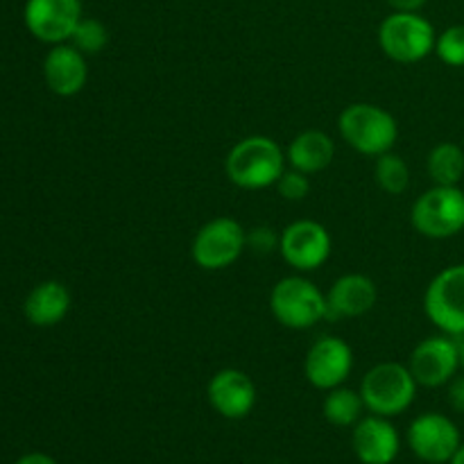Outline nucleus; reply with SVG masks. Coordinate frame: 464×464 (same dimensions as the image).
<instances>
[{
    "label": "nucleus",
    "instance_id": "19",
    "mask_svg": "<svg viewBox=\"0 0 464 464\" xmlns=\"http://www.w3.org/2000/svg\"><path fill=\"white\" fill-rule=\"evenodd\" d=\"M25 317L34 326H57L71 311V293L62 281H44L25 299Z\"/></svg>",
    "mask_w": 464,
    "mask_h": 464
},
{
    "label": "nucleus",
    "instance_id": "22",
    "mask_svg": "<svg viewBox=\"0 0 464 464\" xmlns=\"http://www.w3.org/2000/svg\"><path fill=\"white\" fill-rule=\"evenodd\" d=\"M374 181L379 188L388 195H403L411 186V168L406 159L394 154L392 150L381 157H376L374 163Z\"/></svg>",
    "mask_w": 464,
    "mask_h": 464
},
{
    "label": "nucleus",
    "instance_id": "23",
    "mask_svg": "<svg viewBox=\"0 0 464 464\" xmlns=\"http://www.w3.org/2000/svg\"><path fill=\"white\" fill-rule=\"evenodd\" d=\"M71 44L75 45L80 53H84L86 57L91 54H100L109 44V30L102 21L98 18H82L77 23L75 32L71 36Z\"/></svg>",
    "mask_w": 464,
    "mask_h": 464
},
{
    "label": "nucleus",
    "instance_id": "30",
    "mask_svg": "<svg viewBox=\"0 0 464 464\" xmlns=\"http://www.w3.org/2000/svg\"><path fill=\"white\" fill-rule=\"evenodd\" d=\"M449 464H464V442L460 444V449L456 451V456L451 458V462Z\"/></svg>",
    "mask_w": 464,
    "mask_h": 464
},
{
    "label": "nucleus",
    "instance_id": "11",
    "mask_svg": "<svg viewBox=\"0 0 464 464\" xmlns=\"http://www.w3.org/2000/svg\"><path fill=\"white\" fill-rule=\"evenodd\" d=\"M334 249L329 229L317 220H295L281 231L279 254L293 270L315 272Z\"/></svg>",
    "mask_w": 464,
    "mask_h": 464
},
{
    "label": "nucleus",
    "instance_id": "31",
    "mask_svg": "<svg viewBox=\"0 0 464 464\" xmlns=\"http://www.w3.org/2000/svg\"><path fill=\"white\" fill-rule=\"evenodd\" d=\"M458 343H460V365H462V370H464V335H460V338H458Z\"/></svg>",
    "mask_w": 464,
    "mask_h": 464
},
{
    "label": "nucleus",
    "instance_id": "5",
    "mask_svg": "<svg viewBox=\"0 0 464 464\" xmlns=\"http://www.w3.org/2000/svg\"><path fill=\"white\" fill-rule=\"evenodd\" d=\"M433 23L420 12H392L379 27V45L397 63H417L435 53Z\"/></svg>",
    "mask_w": 464,
    "mask_h": 464
},
{
    "label": "nucleus",
    "instance_id": "28",
    "mask_svg": "<svg viewBox=\"0 0 464 464\" xmlns=\"http://www.w3.org/2000/svg\"><path fill=\"white\" fill-rule=\"evenodd\" d=\"M429 0H388L394 12H420Z\"/></svg>",
    "mask_w": 464,
    "mask_h": 464
},
{
    "label": "nucleus",
    "instance_id": "25",
    "mask_svg": "<svg viewBox=\"0 0 464 464\" xmlns=\"http://www.w3.org/2000/svg\"><path fill=\"white\" fill-rule=\"evenodd\" d=\"M276 190L288 202H302L311 193V181H308V175H304V172L295 170V168H285V172L276 181Z\"/></svg>",
    "mask_w": 464,
    "mask_h": 464
},
{
    "label": "nucleus",
    "instance_id": "12",
    "mask_svg": "<svg viewBox=\"0 0 464 464\" xmlns=\"http://www.w3.org/2000/svg\"><path fill=\"white\" fill-rule=\"evenodd\" d=\"M353 352L347 340L338 335H322L308 347L304 376L315 390L340 388L352 376Z\"/></svg>",
    "mask_w": 464,
    "mask_h": 464
},
{
    "label": "nucleus",
    "instance_id": "27",
    "mask_svg": "<svg viewBox=\"0 0 464 464\" xmlns=\"http://www.w3.org/2000/svg\"><path fill=\"white\" fill-rule=\"evenodd\" d=\"M447 399L453 411L464 415V374L453 376L451 383L447 385Z\"/></svg>",
    "mask_w": 464,
    "mask_h": 464
},
{
    "label": "nucleus",
    "instance_id": "26",
    "mask_svg": "<svg viewBox=\"0 0 464 464\" xmlns=\"http://www.w3.org/2000/svg\"><path fill=\"white\" fill-rule=\"evenodd\" d=\"M279 238L281 234H275L270 227H256V229L247 231V247H252L258 254L279 252Z\"/></svg>",
    "mask_w": 464,
    "mask_h": 464
},
{
    "label": "nucleus",
    "instance_id": "29",
    "mask_svg": "<svg viewBox=\"0 0 464 464\" xmlns=\"http://www.w3.org/2000/svg\"><path fill=\"white\" fill-rule=\"evenodd\" d=\"M16 464H57V462H54L50 456H45V453H27V456H23Z\"/></svg>",
    "mask_w": 464,
    "mask_h": 464
},
{
    "label": "nucleus",
    "instance_id": "6",
    "mask_svg": "<svg viewBox=\"0 0 464 464\" xmlns=\"http://www.w3.org/2000/svg\"><path fill=\"white\" fill-rule=\"evenodd\" d=\"M411 222L417 234L447 240L464 231V190L460 186H435L415 199Z\"/></svg>",
    "mask_w": 464,
    "mask_h": 464
},
{
    "label": "nucleus",
    "instance_id": "16",
    "mask_svg": "<svg viewBox=\"0 0 464 464\" xmlns=\"http://www.w3.org/2000/svg\"><path fill=\"white\" fill-rule=\"evenodd\" d=\"M44 77L48 89L59 98H72L82 93L89 82L86 54L72 44H57L44 59Z\"/></svg>",
    "mask_w": 464,
    "mask_h": 464
},
{
    "label": "nucleus",
    "instance_id": "21",
    "mask_svg": "<svg viewBox=\"0 0 464 464\" xmlns=\"http://www.w3.org/2000/svg\"><path fill=\"white\" fill-rule=\"evenodd\" d=\"M362 411H365V403H362L361 392L344 388V385L329 390L324 403H322L324 420L338 429H349V426L353 429L362 420Z\"/></svg>",
    "mask_w": 464,
    "mask_h": 464
},
{
    "label": "nucleus",
    "instance_id": "7",
    "mask_svg": "<svg viewBox=\"0 0 464 464\" xmlns=\"http://www.w3.org/2000/svg\"><path fill=\"white\" fill-rule=\"evenodd\" d=\"M247 249V231L234 218H213L199 227L190 245L195 266L207 272H220L234 266Z\"/></svg>",
    "mask_w": 464,
    "mask_h": 464
},
{
    "label": "nucleus",
    "instance_id": "9",
    "mask_svg": "<svg viewBox=\"0 0 464 464\" xmlns=\"http://www.w3.org/2000/svg\"><path fill=\"white\" fill-rule=\"evenodd\" d=\"M460 367V343L447 334L424 338L408 358V370L421 388H444Z\"/></svg>",
    "mask_w": 464,
    "mask_h": 464
},
{
    "label": "nucleus",
    "instance_id": "4",
    "mask_svg": "<svg viewBox=\"0 0 464 464\" xmlns=\"http://www.w3.org/2000/svg\"><path fill=\"white\" fill-rule=\"evenodd\" d=\"M417 381L408 365L401 362H379L365 372L361 381V397L365 411L379 417L403 415L415 403Z\"/></svg>",
    "mask_w": 464,
    "mask_h": 464
},
{
    "label": "nucleus",
    "instance_id": "13",
    "mask_svg": "<svg viewBox=\"0 0 464 464\" xmlns=\"http://www.w3.org/2000/svg\"><path fill=\"white\" fill-rule=\"evenodd\" d=\"M25 27L44 44H68L77 23L84 18L82 0H27L23 9Z\"/></svg>",
    "mask_w": 464,
    "mask_h": 464
},
{
    "label": "nucleus",
    "instance_id": "2",
    "mask_svg": "<svg viewBox=\"0 0 464 464\" xmlns=\"http://www.w3.org/2000/svg\"><path fill=\"white\" fill-rule=\"evenodd\" d=\"M338 130L344 143L365 157L390 152L399 139V122L388 109L370 102H353L338 116Z\"/></svg>",
    "mask_w": 464,
    "mask_h": 464
},
{
    "label": "nucleus",
    "instance_id": "20",
    "mask_svg": "<svg viewBox=\"0 0 464 464\" xmlns=\"http://www.w3.org/2000/svg\"><path fill=\"white\" fill-rule=\"evenodd\" d=\"M426 172L435 186H460L464 177V150L458 143H438L426 157Z\"/></svg>",
    "mask_w": 464,
    "mask_h": 464
},
{
    "label": "nucleus",
    "instance_id": "14",
    "mask_svg": "<svg viewBox=\"0 0 464 464\" xmlns=\"http://www.w3.org/2000/svg\"><path fill=\"white\" fill-rule=\"evenodd\" d=\"M208 406L225 420H245L256 406V385L243 370L216 372L207 385Z\"/></svg>",
    "mask_w": 464,
    "mask_h": 464
},
{
    "label": "nucleus",
    "instance_id": "8",
    "mask_svg": "<svg viewBox=\"0 0 464 464\" xmlns=\"http://www.w3.org/2000/svg\"><path fill=\"white\" fill-rule=\"evenodd\" d=\"M424 313L440 334L464 335V263L444 267L433 276L424 293Z\"/></svg>",
    "mask_w": 464,
    "mask_h": 464
},
{
    "label": "nucleus",
    "instance_id": "17",
    "mask_svg": "<svg viewBox=\"0 0 464 464\" xmlns=\"http://www.w3.org/2000/svg\"><path fill=\"white\" fill-rule=\"evenodd\" d=\"M326 302H329V317H361L376 306L379 288L367 275L352 272L334 281L326 293Z\"/></svg>",
    "mask_w": 464,
    "mask_h": 464
},
{
    "label": "nucleus",
    "instance_id": "18",
    "mask_svg": "<svg viewBox=\"0 0 464 464\" xmlns=\"http://www.w3.org/2000/svg\"><path fill=\"white\" fill-rule=\"evenodd\" d=\"M335 157V143L329 134L320 130H306L295 136L288 145V166L304 175H317L326 170Z\"/></svg>",
    "mask_w": 464,
    "mask_h": 464
},
{
    "label": "nucleus",
    "instance_id": "24",
    "mask_svg": "<svg viewBox=\"0 0 464 464\" xmlns=\"http://www.w3.org/2000/svg\"><path fill=\"white\" fill-rule=\"evenodd\" d=\"M435 54L451 68H464V25H451L440 32L435 41Z\"/></svg>",
    "mask_w": 464,
    "mask_h": 464
},
{
    "label": "nucleus",
    "instance_id": "1",
    "mask_svg": "<svg viewBox=\"0 0 464 464\" xmlns=\"http://www.w3.org/2000/svg\"><path fill=\"white\" fill-rule=\"evenodd\" d=\"M288 159L275 139L263 134L247 136L229 150L225 159L227 179L243 190H263L276 186Z\"/></svg>",
    "mask_w": 464,
    "mask_h": 464
},
{
    "label": "nucleus",
    "instance_id": "3",
    "mask_svg": "<svg viewBox=\"0 0 464 464\" xmlns=\"http://www.w3.org/2000/svg\"><path fill=\"white\" fill-rule=\"evenodd\" d=\"M270 311L281 326L293 331L313 329L329 317L326 295L302 275L284 276L270 293Z\"/></svg>",
    "mask_w": 464,
    "mask_h": 464
},
{
    "label": "nucleus",
    "instance_id": "15",
    "mask_svg": "<svg viewBox=\"0 0 464 464\" xmlns=\"http://www.w3.org/2000/svg\"><path fill=\"white\" fill-rule=\"evenodd\" d=\"M352 447L362 464H392L401 449V438L388 417L370 412L353 426Z\"/></svg>",
    "mask_w": 464,
    "mask_h": 464
},
{
    "label": "nucleus",
    "instance_id": "10",
    "mask_svg": "<svg viewBox=\"0 0 464 464\" xmlns=\"http://www.w3.org/2000/svg\"><path fill=\"white\" fill-rule=\"evenodd\" d=\"M406 442L421 462L449 464L460 449V429L442 412H424L408 426Z\"/></svg>",
    "mask_w": 464,
    "mask_h": 464
}]
</instances>
